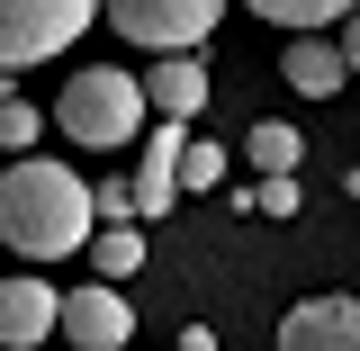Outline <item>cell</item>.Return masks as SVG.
Wrapping results in <instances>:
<instances>
[{
  "mask_svg": "<svg viewBox=\"0 0 360 351\" xmlns=\"http://www.w3.org/2000/svg\"><path fill=\"white\" fill-rule=\"evenodd\" d=\"M37 135H45V108L9 82V63H0V144H37Z\"/></svg>",
  "mask_w": 360,
  "mask_h": 351,
  "instance_id": "14",
  "label": "cell"
},
{
  "mask_svg": "<svg viewBox=\"0 0 360 351\" xmlns=\"http://www.w3.org/2000/svg\"><path fill=\"white\" fill-rule=\"evenodd\" d=\"M243 153H252V172H297L307 135H297V127H279V117H262V127L243 135Z\"/></svg>",
  "mask_w": 360,
  "mask_h": 351,
  "instance_id": "12",
  "label": "cell"
},
{
  "mask_svg": "<svg viewBox=\"0 0 360 351\" xmlns=\"http://www.w3.org/2000/svg\"><path fill=\"white\" fill-rule=\"evenodd\" d=\"M352 9L360 0H252V18H270V27H333Z\"/></svg>",
  "mask_w": 360,
  "mask_h": 351,
  "instance_id": "13",
  "label": "cell"
},
{
  "mask_svg": "<svg viewBox=\"0 0 360 351\" xmlns=\"http://www.w3.org/2000/svg\"><path fill=\"white\" fill-rule=\"evenodd\" d=\"M342 54H352V82H360V9L342 18Z\"/></svg>",
  "mask_w": 360,
  "mask_h": 351,
  "instance_id": "17",
  "label": "cell"
},
{
  "mask_svg": "<svg viewBox=\"0 0 360 351\" xmlns=\"http://www.w3.org/2000/svg\"><path fill=\"white\" fill-rule=\"evenodd\" d=\"M288 351H360V298H307L279 324Z\"/></svg>",
  "mask_w": 360,
  "mask_h": 351,
  "instance_id": "7",
  "label": "cell"
},
{
  "mask_svg": "<svg viewBox=\"0 0 360 351\" xmlns=\"http://www.w3.org/2000/svg\"><path fill=\"white\" fill-rule=\"evenodd\" d=\"M90 262H99V279H135V270H144V225L135 217L90 225Z\"/></svg>",
  "mask_w": 360,
  "mask_h": 351,
  "instance_id": "11",
  "label": "cell"
},
{
  "mask_svg": "<svg viewBox=\"0 0 360 351\" xmlns=\"http://www.w3.org/2000/svg\"><path fill=\"white\" fill-rule=\"evenodd\" d=\"M144 108H162V117H198V108H207V72L189 63V45L144 72Z\"/></svg>",
  "mask_w": 360,
  "mask_h": 351,
  "instance_id": "10",
  "label": "cell"
},
{
  "mask_svg": "<svg viewBox=\"0 0 360 351\" xmlns=\"http://www.w3.org/2000/svg\"><path fill=\"white\" fill-rule=\"evenodd\" d=\"M54 333L82 351H117L135 333V307L117 298V279H90V288H63V315H54Z\"/></svg>",
  "mask_w": 360,
  "mask_h": 351,
  "instance_id": "5",
  "label": "cell"
},
{
  "mask_svg": "<svg viewBox=\"0 0 360 351\" xmlns=\"http://www.w3.org/2000/svg\"><path fill=\"white\" fill-rule=\"evenodd\" d=\"M108 27L127 45H153V54H180V45H207L225 18V0H99Z\"/></svg>",
  "mask_w": 360,
  "mask_h": 351,
  "instance_id": "4",
  "label": "cell"
},
{
  "mask_svg": "<svg viewBox=\"0 0 360 351\" xmlns=\"http://www.w3.org/2000/svg\"><path fill=\"white\" fill-rule=\"evenodd\" d=\"M234 217H297V172H262L234 198Z\"/></svg>",
  "mask_w": 360,
  "mask_h": 351,
  "instance_id": "15",
  "label": "cell"
},
{
  "mask_svg": "<svg viewBox=\"0 0 360 351\" xmlns=\"http://www.w3.org/2000/svg\"><path fill=\"white\" fill-rule=\"evenodd\" d=\"M54 315H63V288H45L37 270L27 279H0V351H27L54 333Z\"/></svg>",
  "mask_w": 360,
  "mask_h": 351,
  "instance_id": "8",
  "label": "cell"
},
{
  "mask_svg": "<svg viewBox=\"0 0 360 351\" xmlns=\"http://www.w3.org/2000/svg\"><path fill=\"white\" fill-rule=\"evenodd\" d=\"M279 72H288L297 99H333V90L352 82V54L324 37V27H288V63H279Z\"/></svg>",
  "mask_w": 360,
  "mask_h": 351,
  "instance_id": "9",
  "label": "cell"
},
{
  "mask_svg": "<svg viewBox=\"0 0 360 351\" xmlns=\"http://www.w3.org/2000/svg\"><path fill=\"white\" fill-rule=\"evenodd\" d=\"M54 127H63V144H90V153L135 144L144 135V72H108V63L72 72L54 90Z\"/></svg>",
  "mask_w": 360,
  "mask_h": 351,
  "instance_id": "2",
  "label": "cell"
},
{
  "mask_svg": "<svg viewBox=\"0 0 360 351\" xmlns=\"http://www.w3.org/2000/svg\"><path fill=\"white\" fill-rule=\"evenodd\" d=\"M180 189H225V144L180 135Z\"/></svg>",
  "mask_w": 360,
  "mask_h": 351,
  "instance_id": "16",
  "label": "cell"
},
{
  "mask_svg": "<svg viewBox=\"0 0 360 351\" xmlns=\"http://www.w3.org/2000/svg\"><path fill=\"white\" fill-rule=\"evenodd\" d=\"M99 18V0H0V63L27 72L45 54L82 45V27Z\"/></svg>",
  "mask_w": 360,
  "mask_h": 351,
  "instance_id": "3",
  "label": "cell"
},
{
  "mask_svg": "<svg viewBox=\"0 0 360 351\" xmlns=\"http://www.w3.org/2000/svg\"><path fill=\"white\" fill-rule=\"evenodd\" d=\"M90 217H99V198H90V180L72 162H9L0 172V243L18 253V262H63V253H90Z\"/></svg>",
  "mask_w": 360,
  "mask_h": 351,
  "instance_id": "1",
  "label": "cell"
},
{
  "mask_svg": "<svg viewBox=\"0 0 360 351\" xmlns=\"http://www.w3.org/2000/svg\"><path fill=\"white\" fill-rule=\"evenodd\" d=\"M180 135H189V117H162V127L135 135V217L180 208Z\"/></svg>",
  "mask_w": 360,
  "mask_h": 351,
  "instance_id": "6",
  "label": "cell"
}]
</instances>
